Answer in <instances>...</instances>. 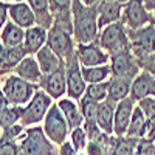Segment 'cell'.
<instances>
[{"instance_id": "6da1fadb", "label": "cell", "mask_w": 155, "mask_h": 155, "mask_svg": "<svg viewBox=\"0 0 155 155\" xmlns=\"http://www.w3.org/2000/svg\"><path fill=\"white\" fill-rule=\"evenodd\" d=\"M98 5L88 6V5H84L81 0H73L71 25H73V37H74L76 45L98 41L99 37Z\"/></svg>"}, {"instance_id": "7a4b0ae2", "label": "cell", "mask_w": 155, "mask_h": 155, "mask_svg": "<svg viewBox=\"0 0 155 155\" xmlns=\"http://www.w3.org/2000/svg\"><path fill=\"white\" fill-rule=\"evenodd\" d=\"M0 90L3 96L6 98L9 106L23 107L27 106L30 99L34 96V93L39 90V85L23 81L14 73H9L5 76H0Z\"/></svg>"}, {"instance_id": "3957f363", "label": "cell", "mask_w": 155, "mask_h": 155, "mask_svg": "<svg viewBox=\"0 0 155 155\" xmlns=\"http://www.w3.org/2000/svg\"><path fill=\"white\" fill-rule=\"evenodd\" d=\"M98 44L106 51L109 56H113L120 51L130 48V37H129V30L124 27L123 22H116L112 25H107L106 28L99 31Z\"/></svg>"}, {"instance_id": "277c9868", "label": "cell", "mask_w": 155, "mask_h": 155, "mask_svg": "<svg viewBox=\"0 0 155 155\" xmlns=\"http://www.w3.org/2000/svg\"><path fill=\"white\" fill-rule=\"evenodd\" d=\"M53 104H54L53 98L47 95L42 88H39L34 93V96L30 99L28 104L22 107L20 126L28 129V127H33V126H37L39 123H42L50 110V107Z\"/></svg>"}, {"instance_id": "5b68a950", "label": "cell", "mask_w": 155, "mask_h": 155, "mask_svg": "<svg viewBox=\"0 0 155 155\" xmlns=\"http://www.w3.org/2000/svg\"><path fill=\"white\" fill-rule=\"evenodd\" d=\"M42 129H44V134L47 135V138L56 146H61L62 143H65L68 140L70 126H68L67 120L64 118L58 102H54L50 107L47 116L42 121Z\"/></svg>"}, {"instance_id": "8992f818", "label": "cell", "mask_w": 155, "mask_h": 155, "mask_svg": "<svg viewBox=\"0 0 155 155\" xmlns=\"http://www.w3.org/2000/svg\"><path fill=\"white\" fill-rule=\"evenodd\" d=\"M19 144L22 155H54L53 143L47 138L44 129L39 126L25 129Z\"/></svg>"}, {"instance_id": "52a82bcc", "label": "cell", "mask_w": 155, "mask_h": 155, "mask_svg": "<svg viewBox=\"0 0 155 155\" xmlns=\"http://www.w3.org/2000/svg\"><path fill=\"white\" fill-rule=\"evenodd\" d=\"M47 45L64 61L68 56H71L76 50V42H74L73 33L58 23H53V27L48 30Z\"/></svg>"}, {"instance_id": "ba28073f", "label": "cell", "mask_w": 155, "mask_h": 155, "mask_svg": "<svg viewBox=\"0 0 155 155\" xmlns=\"http://www.w3.org/2000/svg\"><path fill=\"white\" fill-rule=\"evenodd\" d=\"M65 76H67V96L79 101L87 88V82L82 76V65L78 61L76 50L71 56L65 59Z\"/></svg>"}, {"instance_id": "9c48e42d", "label": "cell", "mask_w": 155, "mask_h": 155, "mask_svg": "<svg viewBox=\"0 0 155 155\" xmlns=\"http://www.w3.org/2000/svg\"><path fill=\"white\" fill-rule=\"evenodd\" d=\"M109 65H110V70H112V76L126 78V79H130V81H134L141 73V67L138 64V59L135 58V54L132 53L130 48L110 56Z\"/></svg>"}, {"instance_id": "30bf717a", "label": "cell", "mask_w": 155, "mask_h": 155, "mask_svg": "<svg viewBox=\"0 0 155 155\" xmlns=\"http://www.w3.org/2000/svg\"><path fill=\"white\" fill-rule=\"evenodd\" d=\"M121 22L129 31H137L152 22V14L146 9L143 0H129L123 5Z\"/></svg>"}, {"instance_id": "8fae6325", "label": "cell", "mask_w": 155, "mask_h": 155, "mask_svg": "<svg viewBox=\"0 0 155 155\" xmlns=\"http://www.w3.org/2000/svg\"><path fill=\"white\" fill-rule=\"evenodd\" d=\"M130 50L137 59L155 53V23L150 22L137 31H129Z\"/></svg>"}, {"instance_id": "7c38bea8", "label": "cell", "mask_w": 155, "mask_h": 155, "mask_svg": "<svg viewBox=\"0 0 155 155\" xmlns=\"http://www.w3.org/2000/svg\"><path fill=\"white\" fill-rule=\"evenodd\" d=\"M76 56L82 67H99L110 62V56L101 48L98 41L90 44H78Z\"/></svg>"}, {"instance_id": "4fadbf2b", "label": "cell", "mask_w": 155, "mask_h": 155, "mask_svg": "<svg viewBox=\"0 0 155 155\" xmlns=\"http://www.w3.org/2000/svg\"><path fill=\"white\" fill-rule=\"evenodd\" d=\"M39 88H42L47 95L53 99H61L67 95V76H65V64L58 68L56 71L44 74L42 81L39 84Z\"/></svg>"}, {"instance_id": "5bb4252c", "label": "cell", "mask_w": 155, "mask_h": 155, "mask_svg": "<svg viewBox=\"0 0 155 155\" xmlns=\"http://www.w3.org/2000/svg\"><path fill=\"white\" fill-rule=\"evenodd\" d=\"M135 106H137V102L130 98H126L120 102H116L115 121H113V135L115 137H126Z\"/></svg>"}, {"instance_id": "9a60e30c", "label": "cell", "mask_w": 155, "mask_h": 155, "mask_svg": "<svg viewBox=\"0 0 155 155\" xmlns=\"http://www.w3.org/2000/svg\"><path fill=\"white\" fill-rule=\"evenodd\" d=\"M8 16L11 22H14L23 30H28L36 25V14L27 2L8 3Z\"/></svg>"}, {"instance_id": "2e32d148", "label": "cell", "mask_w": 155, "mask_h": 155, "mask_svg": "<svg viewBox=\"0 0 155 155\" xmlns=\"http://www.w3.org/2000/svg\"><path fill=\"white\" fill-rule=\"evenodd\" d=\"M123 17V5L113 0H102L98 5V27L99 31L107 25L121 22Z\"/></svg>"}, {"instance_id": "e0dca14e", "label": "cell", "mask_w": 155, "mask_h": 155, "mask_svg": "<svg viewBox=\"0 0 155 155\" xmlns=\"http://www.w3.org/2000/svg\"><path fill=\"white\" fill-rule=\"evenodd\" d=\"M47 36H48V30L39 27V25H34V27L25 30L23 48L28 56H36L37 51L47 45Z\"/></svg>"}, {"instance_id": "ac0fdd59", "label": "cell", "mask_w": 155, "mask_h": 155, "mask_svg": "<svg viewBox=\"0 0 155 155\" xmlns=\"http://www.w3.org/2000/svg\"><path fill=\"white\" fill-rule=\"evenodd\" d=\"M14 74H17L19 78H22L23 81L27 82H31V84H36L39 85L42 81V70L41 67H39V64L36 61L34 56H27L19 65L14 68V71H12Z\"/></svg>"}, {"instance_id": "d6986e66", "label": "cell", "mask_w": 155, "mask_h": 155, "mask_svg": "<svg viewBox=\"0 0 155 155\" xmlns=\"http://www.w3.org/2000/svg\"><path fill=\"white\" fill-rule=\"evenodd\" d=\"M153 84H155V78L150 76L146 71H141L135 79L132 81V88H130V99L135 102H140L149 96H152L153 92Z\"/></svg>"}, {"instance_id": "ffe728a7", "label": "cell", "mask_w": 155, "mask_h": 155, "mask_svg": "<svg viewBox=\"0 0 155 155\" xmlns=\"http://www.w3.org/2000/svg\"><path fill=\"white\" fill-rule=\"evenodd\" d=\"M58 106H59V109L64 115V118L67 120V123L70 126V130H73V129H76V127H82L84 116L81 113L78 101H74L68 96H64L58 101Z\"/></svg>"}, {"instance_id": "44dd1931", "label": "cell", "mask_w": 155, "mask_h": 155, "mask_svg": "<svg viewBox=\"0 0 155 155\" xmlns=\"http://www.w3.org/2000/svg\"><path fill=\"white\" fill-rule=\"evenodd\" d=\"M71 5H73V0H50V9H51V14H53L54 23L73 33Z\"/></svg>"}, {"instance_id": "7402d4cb", "label": "cell", "mask_w": 155, "mask_h": 155, "mask_svg": "<svg viewBox=\"0 0 155 155\" xmlns=\"http://www.w3.org/2000/svg\"><path fill=\"white\" fill-rule=\"evenodd\" d=\"M115 109H116V102L112 99H106L99 102L98 106V115H96V123L102 129V132L106 135L112 137L113 135V121H115Z\"/></svg>"}, {"instance_id": "603a6c76", "label": "cell", "mask_w": 155, "mask_h": 155, "mask_svg": "<svg viewBox=\"0 0 155 155\" xmlns=\"http://www.w3.org/2000/svg\"><path fill=\"white\" fill-rule=\"evenodd\" d=\"M34 58H36L39 67H41V70H42V74L53 73V71H56L58 68H61L64 64H65V61L61 59L48 45L42 47V48L36 53Z\"/></svg>"}, {"instance_id": "cb8c5ba5", "label": "cell", "mask_w": 155, "mask_h": 155, "mask_svg": "<svg viewBox=\"0 0 155 155\" xmlns=\"http://www.w3.org/2000/svg\"><path fill=\"white\" fill-rule=\"evenodd\" d=\"M27 3L36 14V25L45 30H50L54 23L53 14L50 9V0H27Z\"/></svg>"}, {"instance_id": "d4e9b609", "label": "cell", "mask_w": 155, "mask_h": 155, "mask_svg": "<svg viewBox=\"0 0 155 155\" xmlns=\"http://www.w3.org/2000/svg\"><path fill=\"white\" fill-rule=\"evenodd\" d=\"M126 137L135 138V140H143L147 137V118L138 104L134 109V115H132V120H130V124H129Z\"/></svg>"}, {"instance_id": "484cf974", "label": "cell", "mask_w": 155, "mask_h": 155, "mask_svg": "<svg viewBox=\"0 0 155 155\" xmlns=\"http://www.w3.org/2000/svg\"><path fill=\"white\" fill-rule=\"evenodd\" d=\"M23 41H25V30L16 25L14 22L8 20L5 28L2 30V34H0V44L6 48H12L23 45Z\"/></svg>"}, {"instance_id": "4316f807", "label": "cell", "mask_w": 155, "mask_h": 155, "mask_svg": "<svg viewBox=\"0 0 155 155\" xmlns=\"http://www.w3.org/2000/svg\"><path fill=\"white\" fill-rule=\"evenodd\" d=\"M130 88H132L130 79L112 76L109 79V99H112L113 102H120L130 96Z\"/></svg>"}, {"instance_id": "83f0119b", "label": "cell", "mask_w": 155, "mask_h": 155, "mask_svg": "<svg viewBox=\"0 0 155 155\" xmlns=\"http://www.w3.org/2000/svg\"><path fill=\"white\" fill-rule=\"evenodd\" d=\"M82 76L87 84H99L107 82L112 78L110 65H99V67H82Z\"/></svg>"}, {"instance_id": "f1b7e54d", "label": "cell", "mask_w": 155, "mask_h": 155, "mask_svg": "<svg viewBox=\"0 0 155 155\" xmlns=\"http://www.w3.org/2000/svg\"><path fill=\"white\" fill-rule=\"evenodd\" d=\"M27 51H25L23 45H19V47H12V48H8L6 50V62H5V70H3V74H9L11 71H14V68L19 65V64L27 58Z\"/></svg>"}, {"instance_id": "f546056e", "label": "cell", "mask_w": 155, "mask_h": 155, "mask_svg": "<svg viewBox=\"0 0 155 155\" xmlns=\"http://www.w3.org/2000/svg\"><path fill=\"white\" fill-rule=\"evenodd\" d=\"M20 112H22V107L9 106L0 116V132L6 130V129L16 126V124H20Z\"/></svg>"}, {"instance_id": "4dcf8cb0", "label": "cell", "mask_w": 155, "mask_h": 155, "mask_svg": "<svg viewBox=\"0 0 155 155\" xmlns=\"http://www.w3.org/2000/svg\"><path fill=\"white\" fill-rule=\"evenodd\" d=\"M84 96L93 99L96 102H102L109 98V81L99 84H87Z\"/></svg>"}, {"instance_id": "1f68e13d", "label": "cell", "mask_w": 155, "mask_h": 155, "mask_svg": "<svg viewBox=\"0 0 155 155\" xmlns=\"http://www.w3.org/2000/svg\"><path fill=\"white\" fill-rule=\"evenodd\" d=\"M79 109H81V113L84 116V121H96V115H98V106L99 102L90 99L87 96H82L79 101Z\"/></svg>"}, {"instance_id": "d6a6232c", "label": "cell", "mask_w": 155, "mask_h": 155, "mask_svg": "<svg viewBox=\"0 0 155 155\" xmlns=\"http://www.w3.org/2000/svg\"><path fill=\"white\" fill-rule=\"evenodd\" d=\"M19 141L0 134V155H22Z\"/></svg>"}, {"instance_id": "836d02e7", "label": "cell", "mask_w": 155, "mask_h": 155, "mask_svg": "<svg viewBox=\"0 0 155 155\" xmlns=\"http://www.w3.org/2000/svg\"><path fill=\"white\" fill-rule=\"evenodd\" d=\"M70 143L74 146V149L78 152H84L87 144H88V138H87V134L84 130V127H76L73 130H70Z\"/></svg>"}, {"instance_id": "e575fe53", "label": "cell", "mask_w": 155, "mask_h": 155, "mask_svg": "<svg viewBox=\"0 0 155 155\" xmlns=\"http://www.w3.org/2000/svg\"><path fill=\"white\" fill-rule=\"evenodd\" d=\"M84 152L87 155H109V141H88Z\"/></svg>"}, {"instance_id": "d590c367", "label": "cell", "mask_w": 155, "mask_h": 155, "mask_svg": "<svg viewBox=\"0 0 155 155\" xmlns=\"http://www.w3.org/2000/svg\"><path fill=\"white\" fill-rule=\"evenodd\" d=\"M138 64L141 67V71H146V73H149L150 76L155 78V53L138 59Z\"/></svg>"}, {"instance_id": "8d00e7d4", "label": "cell", "mask_w": 155, "mask_h": 155, "mask_svg": "<svg viewBox=\"0 0 155 155\" xmlns=\"http://www.w3.org/2000/svg\"><path fill=\"white\" fill-rule=\"evenodd\" d=\"M8 19H9V16H8V3L0 0V34H2V30L5 28V25L8 23Z\"/></svg>"}, {"instance_id": "74e56055", "label": "cell", "mask_w": 155, "mask_h": 155, "mask_svg": "<svg viewBox=\"0 0 155 155\" xmlns=\"http://www.w3.org/2000/svg\"><path fill=\"white\" fill-rule=\"evenodd\" d=\"M78 153L79 152L74 149V146L70 143L68 140L65 141V143H62L59 146V150H58V155H78Z\"/></svg>"}, {"instance_id": "f35d334b", "label": "cell", "mask_w": 155, "mask_h": 155, "mask_svg": "<svg viewBox=\"0 0 155 155\" xmlns=\"http://www.w3.org/2000/svg\"><path fill=\"white\" fill-rule=\"evenodd\" d=\"M143 3H144L146 9L150 12V14H153L155 12V0H143Z\"/></svg>"}, {"instance_id": "ab89813d", "label": "cell", "mask_w": 155, "mask_h": 155, "mask_svg": "<svg viewBox=\"0 0 155 155\" xmlns=\"http://www.w3.org/2000/svg\"><path fill=\"white\" fill-rule=\"evenodd\" d=\"M81 2H82L84 5H88V6H93V5H98V3H101L102 0H81Z\"/></svg>"}, {"instance_id": "60d3db41", "label": "cell", "mask_w": 155, "mask_h": 155, "mask_svg": "<svg viewBox=\"0 0 155 155\" xmlns=\"http://www.w3.org/2000/svg\"><path fill=\"white\" fill-rule=\"evenodd\" d=\"M5 3H17V2H23V0H2Z\"/></svg>"}, {"instance_id": "b9f144b4", "label": "cell", "mask_w": 155, "mask_h": 155, "mask_svg": "<svg viewBox=\"0 0 155 155\" xmlns=\"http://www.w3.org/2000/svg\"><path fill=\"white\" fill-rule=\"evenodd\" d=\"M113 2H118V3L124 5V3H127V2H129V0H113Z\"/></svg>"}, {"instance_id": "7bdbcfd3", "label": "cell", "mask_w": 155, "mask_h": 155, "mask_svg": "<svg viewBox=\"0 0 155 155\" xmlns=\"http://www.w3.org/2000/svg\"><path fill=\"white\" fill-rule=\"evenodd\" d=\"M152 96L155 98V84H153V92H152Z\"/></svg>"}, {"instance_id": "ee69618b", "label": "cell", "mask_w": 155, "mask_h": 155, "mask_svg": "<svg viewBox=\"0 0 155 155\" xmlns=\"http://www.w3.org/2000/svg\"><path fill=\"white\" fill-rule=\"evenodd\" d=\"M78 155H87L85 152H79V153H78Z\"/></svg>"}, {"instance_id": "f6af8a7d", "label": "cell", "mask_w": 155, "mask_h": 155, "mask_svg": "<svg viewBox=\"0 0 155 155\" xmlns=\"http://www.w3.org/2000/svg\"><path fill=\"white\" fill-rule=\"evenodd\" d=\"M152 141H153V146H155V138H153V140H152ZM153 155H155V152H153Z\"/></svg>"}]
</instances>
